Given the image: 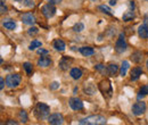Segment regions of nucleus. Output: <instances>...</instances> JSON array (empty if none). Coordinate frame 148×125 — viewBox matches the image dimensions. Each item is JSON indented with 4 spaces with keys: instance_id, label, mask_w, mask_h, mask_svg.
Listing matches in <instances>:
<instances>
[{
    "instance_id": "f257e3e1",
    "label": "nucleus",
    "mask_w": 148,
    "mask_h": 125,
    "mask_svg": "<svg viewBox=\"0 0 148 125\" xmlns=\"http://www.w3.org/2000/svg\"><path fill=\"white\" fill-rule=\"evenodd\" d=\"M79 123L82 125H104L107 123V120L100 115H91L80 120Z\"/></svg>"
},
{
    "instance_id": "f03ea898",
    "label": "nucleus",
    "mask_w": 148,
    "mask_h": 125,
    "mask_svg": "<svg viewBox=\"0 0 148 125\" xmlns=\"http://www.w3.org/2000/svg\"><path fill=\"white\" fill-rule=\"evenodd\" d=\"M34 115L38 120H48L50 115V107L46 104L39 102L34 109Z\"/></svg>"
},
{
    "instance_id": "7ed1b4c3",
    "label": "nucleus",
    "mask_w": 148,
    "mask_h": 125,
    "mask_svg": "<svg viewBox=\"0 0 148 125\" xmlns=\"http://www.w3.org/2000/svg\"><path fill=\"white\" fill-rule=\"evenodd\" d=\"M99 90L103 93V96L105 98H111L112 93H113V89H112V84L108 80H103L99 83Z\"/></svg>"
},
{
    "instance_id": "20e7f679",
    "label": "nucleus",
    "mask_w": 148,
    "mask_h": 125,
    "mask_svg": "<svg viewBox=\"0 0 148 125\" xmlns=\"http://www.w3.org/2000/svg\"><path fill=\"white\" fill-rule=\"evenodd\" d=\"M21 80H22V77H21L19 74H9V75L6 77V85H7L8 88H10V89L16 88V87L19 85Z\"/></svg>"
},
{
    "instance_id": "39448f33",
    "label": "nucleus",
    "mask_w": 148,
    "mask_h": 125,
    "mask_svg": "<svg viewBox=\"0 0 148 125\" xmlns=\"http://www.w3.org/2000/svg\"><path fill=\"white\" fill-rule=\"evenodd\" d=\"M128 48V44H127V41H125V38H124V34L121 33L117 40H116V43H115V50L116 53L119 54H123Z\"/></svg>"
},
{
    "instance_id": "423d86ee",
    "label": "nucleus",
    "mask_w": 148,
    "mask_h": 125,
    "mask_svg": "<svg viewBox=\"0 0 148 125\" xmlns=\"http://www.w3.org/2000/svg\"><path fill=\"white\" fill-rule=\"evenodd\" d=\"M41 12H42V14H43V16L46 18H51L55 16L56 14V7L54 3H47V5H45L43 7H42V9H41Z\"/></svg>"
},
{
    "instance_id": "0eeeda50",
    "label": "nucleus",
    "mask_w": 148,
    "mask_h": 125,
    "mask_svg": "<svg viewBox=\"0 0 148 125\" xmlns=\"http://www.w3.org/2000/svg\"><path fill=\"white\" fill-rule=\"evenodd\" d=\"M146 111V104L143 101H138L132 106V113L136 116H140Z\"/></svg>"
},
{
    "instance_id": "6e6552de",
    "label": "nucleus",
    "mask_w": 148,
    "mask_h": 125,
    "mask_svg": "<svg viewBox=\"0 0 148 125\" xmlns=\"http://www.w3.org/2000/svg\"><path fill=\"white\" fill-rule=\"evenodd\" d=\"M48 123L51 125H60L64 123V117L62 114H51L48 117Z\"/></svg>"
},
{
    "instance_id": "1a4fd4ad",
    "label": "nucleus",
    "mask_w": 148,
    "mask_h": 125,
    "mask_svg": "<svg viewBox=\"0 0 148 125\" xmlns=\"http://www.w3.org/2000/svg\"><path fill=\"white\" fill-rule=\"evenodd\" d=\"M69 104H70V107L72 108L73 110H81V109H83V102H82V100L79 99V98H76V97L71 98Z\"/></svg>"
},
{
    "instance_id": "9d476101",
    "label": "nucleus",
    "mask_w": 148,
    "mask_h": 125,
    "mask_svg": "<svg viewBox=\"0 0 148 125\" xmlns=\"http://www.w3.org/2000/svg\"><path fill=\"white\" fill-rule=\"evenodd\" d=\"M72 61H73V59H72V58L63 57V58L60 59V61H59V67H60V70H62V71H67V70L70 68V66H71Z\"/></svg>"
},
{
    "instance_id": "9b49d317",
    "label": "nucleus",
    "mask_w": 148,
    "mask_h": 125,
    "mask_svg": "<svg viewBox=\"0 0 148 125\" xmlns=\"http://www.w3.org/2000/svg\"><path fill=\"white\" fill-rule=\"evenodd\" d=\"M37 64H38V66L46 68V67H49V66L53 64V60H51L49 57H46V56H41V57L38 59Z\"/></svg>"
},
{
    "instance_id": "f8f14e48",
    "label": "nucleus",
    "mask_w": 148,
    "mask_h": 125,
    "mask_svg": "<svg viewBox=\"0 0 148 125\" xmlns=\"http://www.w3.org/2000/svg\"><path fill=\"white\" fill-rule=\"evenodd\" d=\"M143 74V68L140 66H137V67H133L131 70V73H130V79L131 81H137Z\"/></svg>"
},
{
    "instance_id": "ddd939ff",
    "label": "nucleus",
    "mask_w": 148,
    "mask_h": 125,
    "mask_svg": "<svg viewBox=\"0 0 148 125\" xmlns=\"http://www.w3.org/2000/svg\"><path fill=\"white\" fill-rule=\"evenodd\" d=\"M22 22L26 25H33L36 23V17L31 13H25L22 15Z\"/></svg>"
},
{
    "instance_id": "4468645a",
    "label": "nucleus",
    "mask_w": 148,
    "mask_h": 125,
    "mask_svg": "<svg viewBox=\"0 0 148 125\" xmlns=\"http://www.w3.org/2000/svg\"><path fill=\"white\" fill-rule=\"evenodd\" d=\"M138 34L141 39H148V24H141L138 27Z\"/></svg>"
},
{
    "instance_id": "2eb2a0df",
    "label": "nucleus",
    "mask_w": 148,
    "mask_h": 125,
    "mask_svg": "<svg viewBox=\"0 0 148 125\" xmlns=\"http://www.w3.org/2000/svg\"><path fill=\"white\" fill-rule=\"evenodd\" d=\"M117 72H119V66L116 64H111L106 67V73L108 76H115Z\"/></svg>"
},
{
    "instance_id": "dca6fc26",
    "label": "nucleus",
    "mask_w": 148,
    "mask_h": 125,
    "mask_svg": "<svg viewBox=\"0 0 148 125\" xmlns=\"http://www.w3.org/2000/svg\"><path fill=\"white\" fill-rule=\"evenodd\" d=\"M54 48H55L56 50H58V51H64V50H65V48H66L65 42H64L63 40L57 39V40L54 41Z\"/></svg>"
},
{
    "instance_id": "f3484780",
    "label": "nucleus",
    "mask_w": 148,
    "mask_h": 125,
    "mask_svg": "<svg viewBox=\"0 0 148 125\" xmlns=\"http://www.w3.org/2000/svg\"><path fill=\"white\" fill-rule=\"evenodd\" d=\"M80 53L86 57H89V56H92L95 54V50L91 47H82V48H80Z\"/></svg>"
},
{
    "instance_id": "a211bd4d",
    "label": "nucleus",
    "mask_w": 148,
    "mask_h": 125,
    "mask_svg": "<svg viewBox=\"0 0 148 125\" xmlns=\"http://www.w3.org/2000/svg\"><path fill=\"white\" fill-rule=\"evenodd\" d=\"M70 75L72 76V79H74V80H79L82 76V71L80 68H77V67H74L70 72Z\"/></svg>"
},
{
    "instance_id": "6ab92c4d",
    "label": "nucleus",
    "mask_w": 148,
    "mask_h": 125,
    "mask_svg": "<svg viewBox=\"0 0 148 125\" xmlns=\"http://www.w3.org/2000/svg\"><path fill=\"white\" fill-rule=\"evenodd\" d=\"M129 61H127V60H124L123 63H122V65H121V68H120V75L122 76V77H124L125 75H127V72L129 70Z\"/></svg>"
},
{
    "instance_id": "aec40b11",
    "label": "nucleus",
    "mask_w": 148,
    "mask_h": 125,
    "mask_svg": "<svg viewBox=\"0 0 148 125\" xmlns=\"http://www.w3.org/2000/svg\"><path fill=\"white\" fill-rule=\"evenodd\" d=\"M2 25L7 30H14L16 27V23L14 20H12V19H6V22H3Z\"/></svg>"
},
{
    "instance_id": "412c9836",
    "label": "nucleus",
    "mask_w": 148,
    "mask_h": 125,
    "mask_svg": "<svg viewBox=\"0 0 148 125\" xmlns=\"http://www.w3.org/2000/svg\"><path fill=\"white\" fill-rule=\"evenodd\" d=\"M84 92L87 93V94H89V96H91L95 93V85L93 84H90V83H86V85H84Z\"/></svg>"
},
{
    "instance_id": "4be33fe9",
    "label": "nucleus",
    "mask_w": 148,
    "mask_h": 125,
    "mask_svg": "<svg viewBox=\"0 0 148 125\" xmlns=\"http://www.w3.org/2000/svg\"><path fill=\"white\" fill-rule=\"evenodd\" d=\"M14 1L22 3L24 7H27V8H31V7H33V6H34V3H33V1H32V0H14Z\"/></svg>"
},
{
    "instance_id": "5701e85b",
    "label": "nucleus",
    "mask_w": 148,
    "mask_h": 125,
    "mask_svg": "<svg viewBox=\"0 0 148 125\" xmlns=\"http://www.w3.org/2000/svg\"><path fill=\"white\" fill-rule=\"evenodd\" d=\"M23 67H24V70H25V72H26L27 75H31V74H32V72H33V66H32L31 63H27V61L24 63Z\"/></svg>"
},
{
    "instance_id": "b1692460",
    "label": "nucleus",
    "mask_w": 148,
    "mask_h": 125,
    "mask_svg": "<svg viewBox=\"0 0 148 125\" xmlns=\"http://www.w3.org/2000/svg\"><path fill=\"white\" fill-rule=\"evenodd\" d=\"M98 10H100L101 13H104V14H107V15H110L112 16L113 14L111 13V9L107 7V6H104V5H100V6H98Z\"/></svg>"
},
{
    "instance_id": "393cba45",
    "label": "nucleus",
    "mask_w": 148,
    "mask_h": 125,
    "mask_svg": "<svg viewBox=\"0 0 148 125\" xmlns=\"http://www.w3.org/2000/svg\"><path fill=\"white\" fill-rule=\"evenodd\" d=\"M42 46V43L40 42V41H38V40H34V41H32L31 43H30V46H29V49L30 50H34V49H37V48H40Z\"/></svg>"
},
{
    "instance_id": "a878e982",
    "label": "nucleus",
    "mask_w": 148,
    "mask_h": 125,
    "mask_svg": "<svg viewBox=\"0 0 148 125\" xmlns=\"http://www.w3.org/2000/svg\"><path fill=\"white\" fill-rule=\"evenodd\" d=\"M133 17H134L133 12H132V10H129V12H127V13L123 15V20L129 22V20H132V18H133Z\"/></svg>"
},
{
    "instance_id": "bb28decb",
    "label": "nucleus",
    "mask_w": 148,
    "mask_h": 125,
    "mask_svg": "<svg viewBox=\"0 0 148 125\" xmlns=\"http://www.w3.org/2000/svg\"><path fill=\"white\" fill-rule=\"evenodd\" d=\"M19 118H21V121H22L23 123H26V122H27L29 117H27V114H26L25 110H21V111H19Z\"/></svg>"
},
{
    "instance_id": "cd10ccee",
    "label": "nucleus",
    "mask_w": 148,
    "mask_h": 125,
    "mask_svg": "<svg viewBox=\"0 0 148 125\" xmlns=\"http://www.w3.org/2000/svg\"><path fill=\"white\" fill-rule=\"evenodd\" d=\"M84 30V25L82 23H76L73 26V31L74 32H81Z\"/></svg>"
},
{
    "instance_id": "c85d7f7f",
    "label": "nucleus",
    "mask_w": 148,
    "mask_h": 125,
    "mask_svg": "<svg viewBox=\"0 0 148 125\" xmlns=\"http://www.w3.org/2000/svg\"><path fill=\"white\" fill-rule=\"evenodd\" d=\"M132 59H133V61H136V63H139L141 59H143V56H141V53H139V51H137V53H134V54L132 55Z\"/></svg>"
},
{
    "instance_id": "c756f323",
    "label": "nucleus",
    "mask_w": 148,
    "mask_h": 125,
    "mask_svg": "<svg viewBox=\"0 0 148 125\" xmlns=\"http://www.w3.org/2000/svg\"><path fill=\"white\" fill-rule=\"evenodd\" d=\"M39 33V29L38 27H34V26H32V27H30L29 30H27V34L29 36H36Z\"/></svg>"
},
{
    "instance_id": "7c9ffc66",
    "label": "nucleus",
    "mask_w": 148,
    "mask_h": 125,
    "mask_svg": "<svg viewBox=\"0 0 148 125\" xmlns=\"http://www.w3.org/2000/svg\"><path fill=\"white\" fill-rule=\"evenodd\" d=\"M139 94L140 96H147L148 94V85H144L139 90Z\"/></svg>"
},
{
    "instance_id": "2f4dec72",
    "label": "nucleus",
    "mask_w": 148,
    "mask_h": 125,
    "mask_svg": "<svg viewBox=\"0 0 148 125\" xmlns=\"http://www.w3.org/2000/svg\"><path fill=\"white\" fill-rule=\"evenodd\" d=\"M59 88V83L58 82H53L51 84H50V89L51 90H56Z\"/></svg>"
},
{
    "instance_id": "473e14b6",
    "label": "nucleus",
    "mask_w": 148,
    "mask_h": 125,
    "mask_svg": "<svg viewBox=\"0 0 148 125\" xmlns=\"http://www.w3.org/2000/svg\"><path fill=\"white\" fill-rule=\"evenodd\" d=\"M38 54L39 55H47L48 54V50H46V49H38Z\"/></svg>"
},
{
    "instance_id": "72a5a7b5",
    "label": "nucleus",
    "mask_w": 148,
    "mask_h": 125,
    "mask_svg": "<svg viewBox=\"0 0 148 125\" xmlns=\"http://www.w3.org/2000/svg\"><path fill=\"white\" fill-rule=\"evenodd\" d=\"M96 70L99 72H101L105 70V66H104V65H97V66H96Z\"/></svg>"
},
{
    "instance_id": "f704fd0d",
    "label": "nucleus",
    "mask_w": 148,
    "mask_h": 125,
    "mask_svg": "<svg viewBox=\"0 0 148 125\" xmlns=\"http://www.w3.org/2000/svg\"><path fill=\"white\" fill-rule=\"evenodd\" d=\"M50 3H54V5H57V3H60L62 0H48Z\"/></svg>"
},
{
    "instance_id": "c9c22d12",
    "label": "nucleus",
    "mask_w": 148,
    "mask_h": 125,
    "mask_svg": "<svg viewBox=\"0 0 148 125\" xmlns=\"http://www.w3.org/2000/svg\"><path fill=\"white\" fill-rule=\"evenodd\" d=\"M3 87H5V81H3V79L1 77V79H0V89L2 90L3 89Z\"/></svg>"
},
{
    "instance_id": "e433bc0d",
    "label": "nucleus",
    "mask_w": 148,
    "mask_h": 125,
    "mask_svg": "<svg viewBox=\"0 0 148 125\" xmlns=\"http://www.w3.org/2000/svg\"><path fill=\"white\" fill-rule=\"evenodd\" d=\"M6 12H7V8L5 7V5H1V12H0V13H1V14H5Z\"/></svg>"
},
{
    "instance_id": "4c0bfd02",
    "label": "nucleus",
    "mask_w": 148,
    "mask_h": 125,
    "mask_svg": "<svg viewBox=\"0 0 148 125\" xmlns=\"http://www.w3.org/2000/svg\"><path fill=\"white\" fill-rule=\"evenodd\" d=\"M7 124L8 125H12V124H17V123H16V122H15V121H8V122H7Z\"/></svg>"
},
{
    "instance_id": "58836bf2",
    "label": "nucleus",
    "mask_w": 148,
    "mask_h": 125,
    "mask_svg": "<svg viewBox=\"0 0 148 125\" xmlns=\"http://www.w3.org/2000/svg\"><path fill=\"white\" fill-rule=\"evenodd\" d=\"M144 20H145V23H146V24H148V14H146V15H145Z\"/></svg>"
},
{
    "instance_id": "ea45409f",
    "label": "nucleus",
    "mask_w": 148,
    "mask_h": 125,
    "mask_svg": "<svg viewBox=\"0 0 148 125\" xmlns=\"http://www.w3.org/2000/svg\"><path fill=\"white\" fill-rule=\"evenodd\" d=\"M110 5H111V6L116 5V0H111V1H110Z\"/></svg>"
},
{
    "instance_id": "a19ab883",
    "label": "nucleus",
    "mask_w": 148,
    "mask_h": 125,
    "mask_svg": "<svg viewBox=\"0 0 148 125\" xmlns=\"http://www.w3.org/2000/svg\"><path fill=\"white\" fill-rule=\"evenodd\" d=\"M1 5H5V0H1Z\"/></svg>"
},
{
    "instance_id": "79ce46f5",
    "label": "nucleus",
    "mask_w": 148,
    "mask_h": 125,
    "mask_svg": "<svg viewBox=\"0 0 148 125\" xmlns=\"http://www.w3.org/2000/svg\"><path fill=\"white\" fill-rule=\"evenodd\" d=\"M146 66H147V70H148V59H147V63H146Z\"/></svg>"
},
{
    "instance_id": "37998d69",
    "label": "nucleus",
    "mask_w": 148,
    "mask_h": 125,
    "mask_svg": "<svg viewBox=\"0 0 148 125\" xmlns=\"http://www.w3.org/2000/svg\"><path fill=\"white\" fill-rule=\"evenodd\" d=\"M91 1H96V0H91Z\"/></svg>"
},
{
    "instance_id": "c03bdc74",
    "label": "nucleus",
    "mask_w": 148,
    "mask_h": 125,
    "mask_svg": "<svg viewBox=\"0 0 148 125\" xmlns=\"http://www.w3.org/2000/svg\"><path fill=\"white\" fill-rule=\"evenodd\" d=\"M145 1H148V0H145Z\"/></svg>"
}]
</instances>
